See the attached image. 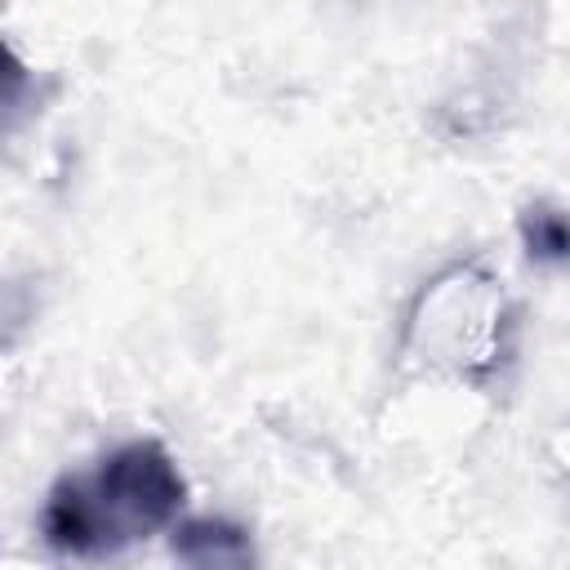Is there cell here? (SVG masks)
Returning a JSON list of instances; mask_svg holds the SVG:
<instances>
[{"label": "cell", "mask_w": 570, "mask_h": 570, "mask_svg": "<svg viewBox=\"0 0 570 570\" xmlns=\"http://www.w3.org/2000/svg\"><path fill=\"white\" fill-rule=\"evenodd\" d=\"M187 481L160 441H129L94 472L62 476L40 512V534L67 557H107L178 521Z\"/></svg>", "instance_id": "obj_1"}, {"label": "cell", "mask_w": 570, "mask_h": 570, "mask_svg": "<svg viewBox=\"0 0 570 570\" xmlns=\"http://www.w3.org/2000/svg\"><path fill=\"white\" fill-rule=\"evenodd\" d=\"M174 557L187 566H249L254 543L240 525L223 517H191L174 525Z\"/></svg>", "instance_id": "obj_2"}, {"label": "cell", "mask_w": 570, "mask_h": 570, "mask_svg": "<svg viewBox=\"0 0 570 570\" xmlns=\"http://www.w3.org/2000/svg\"><path fill=\"white\" fill-rule=\"evenodd\" d=\"M521 245L530 258L539 263H561L570 258V214L561 209H548V205H534L521 214Z\"/></svg>", "instance_id": "obj_3"}]
</instances>
